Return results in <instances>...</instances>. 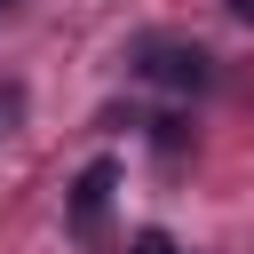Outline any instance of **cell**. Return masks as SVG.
<instances>
[{"mask_svg":"<svg viewBox=\"0 0 254 254\" xmlns=\"http://www.w3.org/2000/svg\"><path fill=\"white\" fill-rule=\"evenodd\" d=\"M151 143H159V151H167V159H183V143H190V135H183V119H175V111H167V119H151Z\"/></svg>","mask_w":254,"mask_h":254,"instance_id":"3957f363","label":"cell"},{"mask_svg":"<svg viewBox=\"0 0 254 254\" xmlns=\"http://www.w3.org/2000/svg\"><path fill=\"white\" fill-rule=\"evenodd\" d=\"M230 16H238V24H254V0H230Z\"/></svg>","mask_w":254,"mask_h":254,"instance_id":"8992f818","label":"cell"},{"mask_svg":"<svg viewBox=\"0 0 254 254\" xmlns=\"http://www.w3.org/2000/svg\"><path fill=\"white\" fill-rule=\"evenodd\" d=\"M16 103H24V87H0V119H16Z\"/></svg>","mask_w":254,"mask_h":254,"instance_id":"5b68a950","label":"cell"},{"mask_svg":"<svg viewBox=\"0 0 254 254\" xmlns=\"http://www.w3.org/2000/svg\"><path fill=\"white\" fill-rule=\"evenodd\" d=\"M111 190H119V159H87V167L71 175V206H64L71 238H95V230H103V214H111Z\"/></svg>","mask_w":254,"mask_h":254,"instance_id":"7a4b0ae2","label":"cell"},{"mask_svg":"<svg viewBox=\"0 0 254 254\" xmlns=\"http://www.w3.org/2000/svg\"><path fill=\"white\" fill-rule=\"evenodd\" d=\"M8 8H16V0H0V16H8Z\"/></svg>","mask_w":254,"mask_h":254,"instance_id":"52a82bcc","label":"cell"},{"mask_svg":"<svg viewBox=\"0 0 254 254\" xmlns=\"http://www.w3.org/2000/svg\"><path fill=\"white\" fill-rule=\"evenodd\" d=\"M135 71L143 79H159V87H175V95H198L206 79H214V56L198 48V40H135Z\"/></svg>","mask_w":254,"mask_h":254,"instance_id":"6da1fadb","label":"cell"},{"mask_svg":"<svg viewBox=\"0 0 254 254\" xmlns=\"http://www.w3.org/2000/svg\"><path fill=\"white\" fill-rule=\"evenodd\" d=\"M127 254H183V246H175L167 230H135V246H127Z\"/></svg>","mask_w":254,"mask_h":254,"instance_id":"277c9868","label":"cell"}]
</instances>
